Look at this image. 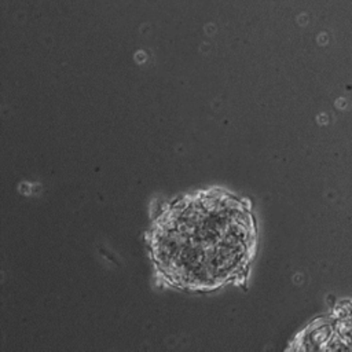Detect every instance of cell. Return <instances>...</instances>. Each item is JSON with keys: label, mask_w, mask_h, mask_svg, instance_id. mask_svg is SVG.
<instances>
[{"label": "cell", "mask_w": 352, "mask_h": 352, "mask_svg": "<svg viewBox=\"0 0 352 352\" xmlns=\"http://www.w3.org/2000/svg\"><path fill=\"white\" fill-rule=\"evenodd\" d=\"M254 224L236 197L209 190L170 205L155 221L151 253L173 285L213 289L241 276L252 257Z\"/></svg>", "instance_id": "1"}]
</instances>
